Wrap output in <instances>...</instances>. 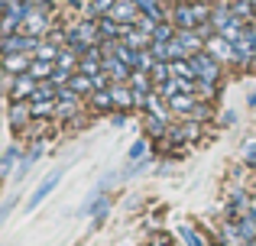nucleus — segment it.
I'll list each match as a JSON object with an SVG mask.
<instances>
[{
	"mask_svg": "<svg viewBox=\"0 0 256 246\" xmlns=\"http://www.w3.org/2000/svg\"><path fill=\"white\" fill-rule=\"evenodd\" d=\"M104 42V36H100V23L98 19H78V23H72L68 29H65V45H72V49L78 52H88L91 45H100Z\"/></svg>",
	"mask_w": 256,
	"mask_h": 246,
	"instance_id": "1",
	"label": "nucleus"
},
{
	"mask_svg": "<svg viewBox=\"0 0 256 246\" xmlns=\"http://www.w3.org/2000/svg\"><path fill=\"white\" fill-rule=\"evenodd\" d=\"M6 81H10V101H32L39 78L23 71V75H6Z\"/></svg>",
	"mask_w": 256,
	"mask_h": 246,
	"instance_id": "2",
	"label": "nucleus"
},
{
	"mask_svg": "<svg viewBox=\"0 0 256 246\" xmlns=\"http://www.w3.org/2000/svg\"><path fill=\"white\" fill-rule=\"evenodd\" d=\"M188 62H192V68H194V75H198V78H208V81L218 84V78H220V62H218V58H214L208 49H204V52H194Z\"/></svg>",
	"mask_w": 256,
	"mask_h": 246,
	"instance_id": "3",
	"label": "nucleus"
},
{
	"mask_svg": "<svg viewBox=\"0 0 256 246\" xmlns=\"http://www.w3.org/2000/svg\"><path fill=\"white\" fill-rule=\"evenodd\" d=\"M208 52H211L218 62H234V65H240V55H237V45L230 42V39H224L220 32H214L211 39H208Z\"/></svg>",
	"mask_w": 256,
	"mask_h": 246,
	"instance_id": "4",
	"label": "nucleus"
},
{
	"mask_svg": "<svg viewBox=\"0 0 256 246\" xmlns=\"http://www.w3.org/2000/svg\"><path fill=\"white\" fill-rule=\"evenodd\" d=\"M104 16H110V19H117V23L130 26V23H136V19L143 16V6H140L136 0H117V3H114Z\"/></svg>",
	"mask_w": 256,
	"mask_h": 246,
	"instance_id": "5",
	"label": "nucleus"
},
{
	"mask_svg": "<svg viewBox=\"0 0 256 246\" xmlns=\"http://www.w3.org/2000/svg\"><path fill=\"white\" fill-rule=\"evenodd\" d=\"M58 182H62V169H56V172H52V175H46L42 182H39V188L32 191V198H30V201H26V211H30V214H32V211H39V204H42L46 198H49L52 191L58 188Z\"/></svg>",
	"mask_w": 256,
	"mask_h": 246,
	"instance_id": "6",
	"label": "nucleus"
},
{
	"mask_svg": "<svg viewBox=\"0 0 256 246\" xmlns=\"http://www.w3.org/2000/svg\"><path fill=\"white\" fill-rule=\"evenodd\" d=\"M110 94H114V107L117 110H130L136 104V91L130 81H110Z\"/></svg>",
	"mask_w": 256,
	"mask_h": 246,
	"instance_id": "7",
	"label": "nucleus"
},
{
	"mask_svg": "<svg viewBox=\"0 0 256 246\" xmlns=\"http://www.w3.org/2000/svg\"><path fill=\"white\" fill-rule=\"evenodd\" d=\"M32 117V101H10V130L20 133Z\"/></svg>",
	"mask_w": 256,
	"mask_h": 246,
	"instance_id": "8",
	"label": "nucleus"
},
{
	"mask_svg": "<svg viewBox=\"0 0 256 246\" xmlns=\"http://www.w3.org/2000/svg\"><path fill=\"white\" fill-rule=\"evenodd\" d=\"M172 23L178 29H198V13H194V3H178L172 10Z\"/></svg>",
	"mask_w": 256,
	"mask_h": 246,
	"instance_id": "9",
	"label": "nucleus"
},
{
	"mask_svg": "<svg viewBox=\"0 0 256 246\" xmlns=\"http://www.w3.org/2000/svg\"><path fill=\"white\" fill-rule=\"evenodd\" d=\"M30 65H32V52H10V55H4L6 75H23V71H30Z\"/></svg>",
	"mask_w": 256,
	"mask_h": 246,
	"instance_id": "10",
	"label": "nucleus"
},
{
	"mask_svg": "<svg viewBox=\"0 0 256 246\" xmlns=\"http://www.w3.org/2000/svg\"><path fill=\"white\" fill-rule=\"evenodd\" d=\"M120 39H124L126 45H133V49H146V45H152V36L150 32H143L136 23L124 26V32H120Z\"/></svg>",
	"mask_w": 256,
	"mask_h": 246,
	"instance_id": "11",
	"label": "nucleus"
},
{
	"mask_svg": "<svg viewBox=\"0 0 256 246\" xmlns=\"http://www.w3.org/2000/svg\"><path fill=\"white\" fill-rule=\"evenodd\" d=\"M234 19H237V13L230 10V3H218V6L211 10V26H214L218 32H224L227 26L234 23Z\"/></svg>",
	"mask_w": 256,
	"mask_h": 246,
	"instance_id": "12",
	"label": "nucleus"
},
{
	"mask_svg": "<svg viewBox=\"0 0 256 246\" xmlns=\"http://www.w3.org/2000/svg\"><path fill=\"white\" fill-rule=\"evenodd\" d=\"M32 117H39V120H52V117H58V97L32 101Z\"/></svg>",
	"mask_w": 256,
	"mask_h": 246,
	"instance_id": "13",
	"label": "nucleus"
},
{
	"mask_svg": "<svg viewBox=\"0 0 256 246\" xmlns=\"http://www.w3.org/2000/svg\"><path fill=\"white\" fill-rule=\"evenodd\" d=\"M68 88L75 91V94H94V91H98V84H94L91 75H84V71H75V75L68 78Z\"/></svg>",
	"mask_w": 256,
	"mask_h": 246,
	"instance_id": "14",
	"label": "nucleus"
},
{
	"mask_svg": "<svg viewBox=\"0 0 256 246\" xmlns=\"http://www.w3.org/2000/svg\"><path fill=\"white\" fill-rule=\"evenodd\" d=\"M52 71H56V62H52V58H36V55H32L30 75H36L39 81H46V78H52Z\"/></svg>",
	"mask_w": 256,
	"mask_h": 246,
	"instance_id": "15",
	"label": "nucleus"
},
{
	"mask_svg": "<svg viewBox=\"0 0 256 246\" xmlns=\"http://www.w3.org/2000/svg\"><path fill=\"white\" fill-rule=\"evenodd\" d=\"M230 10L246 23H256V3L253 0H230Z\"/></svg>",
	"mask_w": 256,
	"mask_h": 246,
	"instance_id": "16",
	"label": "nucleus"
},
{
	"mask_svg": "<svg viewBox=\"0 0 256 246\" xmlns=\"http://www.w3.org/2000/svg\"><path fill=\"white\" fill-rule=\"evenodd\" d=\"M58 52H62V45H58L56 39H49V36H46L42 42L36 45V52H32V55H36V58H52V62H56V58H58Z\"/></svg>",
	"mask_w": 256,
	"mask_h": 246,
	"instance_id": "17",
	"label": "nucleus"
},
{
	"mask_svg": "<svg viewBox=\"0 0 256 246\" xmlns=\"http://www.w3.org/2000/svg\"><path fill=\"white\" fill-rule=\"evenodd\" d=\"M175 32H178V26H175L172 19H162V23H156V29H152V42H169Z\"/></svg>",
	"mask_w": 256,
	"mask_h": 246,
	"instance_id": "18",
	"label": "nucleus"
},
{
	"mask_svg": "<svg viewBox=\"0 0 256 246\" xmlns=\"http://www.w3.org/2000/svg\"><path fill=\"white\" fill-rule=\"evenodd\" d=\"M91 104H94L98 110H117V107H114V94H110V88H98V91L91 94Z\"/></svg>",
	"mask_w": 256,
	"mask_h": 246,
	"instance_id": "19",
	"label": "nucleus"
},
{
	"mask_svg": "<svg viewBox=\"0 0 256 246\" xmlns=\"http://www.w3.org/2000/svg\"><path fill=\"white\" fill-rule=\"evenodd\" d=\"M98 23H100V36L104 39H120V32H124V23H117L110 16H100Z\"/></svg>",
	"mask_w": 256,
	"mask_h": 246,
	"instance_id": "20",
	"label": "nucleus"
},
{
	"mask_svg": "<svg viewBox=\"0 0 256 246\" xmlns=\"http://www.w3.org/2000/svg\"><path fill=\"white\" fill-rule=\"evenodd\" d=\"M39 156H42V146H32L30 152H23V159H20V169H16V178H23L26 172L32 169V162H36Z\"/></svg>",
	"mask_w": 256,
	"mask_h": 246,
	"instance_id": "21",
	"label": "nucleus"
},
{
	"mask_svg": "<svg viewBox=\"0 0 256 246\" xmlns=\"http://www.w3.org/2000/svg\"><path fill=\"white\" fill-rule=\"evenodd\" d=\"M16 159H20V146L10 143V146H6V152H4V159H0V172H4V175H10L13 165H16Z\"/></svg>",
	"mask_w": 256,
	"mask_h": 246,
	"instance_id": "22",
	"label": "nucleus"
},
{
	"mask_svg": "<svg viewBox=\"0 0 256 246\" xmlns=\"http://www.w3.org/2000/svg\"><path fill=\"white\" fill-rule=\"evenodd\" d=\"M150 75H152V81H156V84H162V81H169V78H172V65L169 62H156Z\"/></svg>",
	"mask_w": 256,
	"mask_h": 246,
	"instance_id": "23",
	"label": "nucleus"
},
{
	"mask_svg": "<svg viewBox=\"0 0 256 246\" xmlns=\"http://www.w3.org/2000/svg\"><path fill=\"white\" fill-rule=\"evenodd\" d=\"M178 237H182V243H185V246H204V240H201L188 224H182V227H178Z\"/></svg>",
	"mask_w": 256,
	"mask_h": 246,
	"instance_id": "24",
	"label": "nucleus"
},
{
	"mask_svg": "<svg viewBox=\"0 0 256 246\" xmlns=\"http://www.w3.org/2000/svg\"><path fill=\"white\" fill-rule=\"evenodd\" d=\"M140 6H143V13H150V16H156V19H166V13H162V6H159V0H136Z\"/></svg>",
	"mask_w": 256,
	"mask_h": 246,
	"instance_id": "25",
	"label": "nucleus"
},
{
	"mask_svg": "<svg viewBox=\"0 0 256 246\" xmlns=\"http://www.w3.org/2000/svg\"><path fill=\"white\" fill-rule=\"evenodd\" d=\"M150 49H152V55H156L159 62H172V52H169V42H152Z\"/></svg>",
	"mask_w": 256,
	"mask_h": 246,
	"instance_id": "26",
	"label": "nucleus"
},
{
	"mask_svg": "<svg viewBox=\"0 0 256 246\" xmlns=\"http://www.w3.org/2000/svg\"><path fill=\"white\" fill-rule=\"evenodd\" d=\"M20 23H23L20 16H13V13H4V36H10V32H20Z\"/></svg>",
	"mask_w": 256,
	"mask_h": 246,
	"instance_id": "27",
	"label": "nucleus"
},
{
	"mask_svg": "<svg viewBox=\"0 0 256 246\" xmlns=\"http://www.w3.org/2000/svg\"><path fill=\"white\" fill-rule=\"evenodd\" d=\"M143 156H146V139H136V143L130 146V156H126V159L136 162V159H143Z\"/></svg>",
	"mask_w": 256,
	"mask_h": 246,
	"instance_id": "28",
	"label": "nucleus"
},
{
	"mask_svg": "<svg viewBox=\"0 0 256 246\" xmlns=\"http://www.w3.org/2000/svg\"><path fill=\"white\" fill-rule=\"evenodd\" d=\"M246 165H250V169H256V139L246 146Z\"/></svg>",
	"mask_w": 256,
	"mask_h": 246,
	"instance_id": "29",
	"label": "nucleus"
},
{
	"mask_svg": "<svg viewBox=\"0 0 256 246\" xmlns=\"http://www.w3.org/2000/svg\"><path fill=\"white\" fill-rule=\"evenodd\" d=\"M114 3H117V0H94V6H98V13H100V16H104V13L110 10Z\"/></svg>",
	"mask_w": 256,
	"mask_h": 246,
	"instance_id": "30",
	"label": "nucleus"
},
{
	"mask_svg": "<svg viewBox=\"0 0 256 246\" xmlns=\"http://www.w3.org/2000/svg\"><path fill=\"white\" fill-rule=\"evenodd\" d=\"M13 204H16V198H6V204H4V211H0V217H6L13 211Z\"/></svg>",
	"mask_w": 256,
	"mask_h": 246,
	"instance_id": "31",
	"label": "nucleus"
}]
</instances>
